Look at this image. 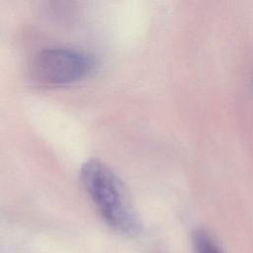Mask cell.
Masks as SVG:
<instances>
[{
  "mask_svg": "<svg viewBox=\"0 0 253 253\" xmlns=\"http://www.w3.org/2000/svg\"><path fill=\"white\" fill-rule=\"evenodd\" d=\"M80 179L106 224L117 233L135 237L141 223L120 178L103 162L90 159L80 169Z\"/></svg>",
  "mask_w": 253,
  "mask_h": 253,
  "instance_id": "cell-1",
  "label": "cell"
},
{
  "mask_svg": "<svg viewBox=\"0 0 253 253\" xmlns=\"http://www.w3.org/2000/svg\"><path fill=\"white\" fill-rule=\"evenodd\" d=\"M94 59L87 53L64 47L39 52L31 66L34 80L47 86H63L87 77L94 69Z\"/></svg>",
  "mask_w": 253,
  "mask_h": 253,
  "instance_id": "cell-2",
  "label": "cell"
},
{
  "mask_svg": "<svg viewBox=\"0 0 253 253\" xmlns=\"http://www.w3.org/2000/svg\"><path fill=\"white\" fill-rule=\"evenodd\" d=\"M192 245L195 253H223L213 238L203 229L193 232Z\"/></svg>",
  "mask_w": 253,
  "mask_h": 253,
  "instance_id": "cell-3",
  "label": "cell"
}]
</instances>
